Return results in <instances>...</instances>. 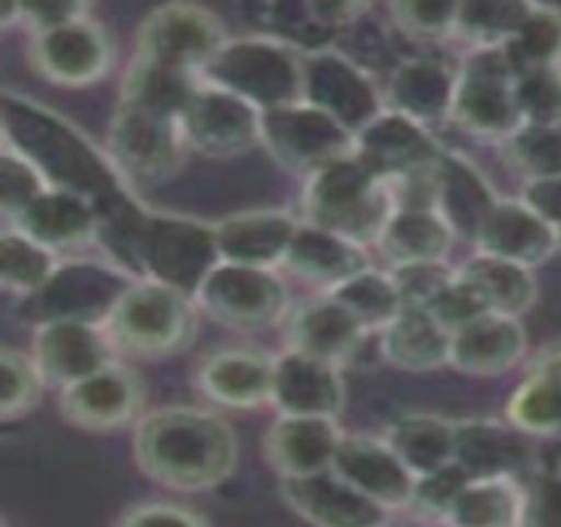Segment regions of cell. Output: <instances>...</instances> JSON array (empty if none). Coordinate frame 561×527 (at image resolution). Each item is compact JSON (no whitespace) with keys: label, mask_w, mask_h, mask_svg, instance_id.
Here are the masks:
<instances>
[{"label":"cell","mask_w":561,"mask_h":527,"mask_svg":"<svg viewBox=\"0 0 561 527\" xmlns=\"http://www.w3.org/2000/svg\"><path fill=\"white\" fill-rule=\"evenodd\" d=\"M451 333L422 306H403L380 333V354L407 373H430L451 362Z\"/></svg>","instance_id":"cell-33"},{"label":"cell","mask_w":561,"mask_h":527,"mask_svg":"<svg viewBox=\"0 0 561 527\" xmlns=\"http://www.w3.org/2000/svg\"><path fill=\"white\" fill-rule=\"evenodd\" d=\"M343 403L345 386L337 364L314 359L293 348L274 356L272 406L277 414L337 420Z\"/></svg>","instance_id":"cell-21"},{"label":"cell","mask_w":561,"mask_h":527,"mask_svg":"<svg viewBox=\"0 0 561 527\" xmlns=\"http://www.w3.org/2000/svg\"><path fill=\"white\" fill-rule=\"evenodd\" d=\"M403 306H422L427 309L438 298V293L456 277L446 262H420V264H398L390 270Z\"/></svg>","instance_id":"cell-51"},{"label":"cell","mask_w":561,"mask_h":527,"mask_svg":"<svg viewBox=\"0 0 561 527\" xmlns=\"http://www.w3.org/2000/svg\"><path fill=\"white\" fill-rule=\"evenodd\" d=\"M517 527H561V472L535 467L522 478V512Z\"/></svg>","instance_id":"cell-48"},{"label":"cell","mask_w":561,"mask_h":527,"mask_svg":"<svg viewBox=\"0 0 561 527\" xmlns=\"http://www.w3.org/2000/svg\"><path fill=\"white\" fill-rule=\"evenodd\" d=\"M198 386L206 399L227 409L272 406L274 356L245 348L219 351L201 364Z\"/></svg>","instance_id":"cell-28"},{"label":"cell","mask_w":561,"mask_h":527,"mask_svg":"<svg viewBox=\"0 0 561 527\" xmlns=\"http://www.w3.org/2000/svg\"><path fill=\"white\" fill-rule=\"evenodd\" d=\"M135 279L140 277L114 262H64L35 296L19 301V314L35 328L48 322L103 328Z\"/></svg>","instance_id":"cell-7"},{"label":"cell","mask_w":561,"mask_h":527,"mask_svg":"<svg viewBox=\"0 0 561 527\" xmlns=\"http://www.w3.org/2000/svg\"><path fill=\"white\" fill-rule=\"evenodd\" d=\"M48 386L32 354L3 348L0 351V420L14 422L27 416L41 401Z\"/></svg>","instance_id":"cell-45"},{"label":"cell","mask_w":561,"mask_h":527,"mask_svg":"<svg viewBox=\"0 0 561 527\" xmlns=\"http://www.w3.org/2000/svg\"><path fill=\"white\" fill-rule=\"evenodd\" d=\"M328 296L335 298L348 314H354V320L367 333H382L403 309V298L390 272H377L371 266L362 275L351 277L348 283L337 285Z\"/></svg>","instance_id":"cell-39"},{"label":"cell","mask_w":561,"mask_h":527,"mask_svg":"<svg viewBox=\"0 0 561 527\" xmlns=\"http://www.w3.org/2000/svg\"><path fill=\"white\" fill-rule=\"evenodd\" d=\"M356 156L377 177L396 182L433 169L440 161L443 148L425 125L385 108L356 135Z\"/></svg>","instance_id":"cell-18"},{"label":"cell","mask_w":561,"mask_h":527,"mask_svg":"<svg viewBox=\"0 0 561 527\" xmlns=\"http://www.w3.org/2000/svg\"><path fill=\"white\" fill-rule=\"evenodd\" d=\"M48 187L50 182L45 180L41 169L3 142V151H0V214H3V225H9L24 206H30Z\"/></svg>","instance_id":"cell-46"},{"label":"cell","mask_w":561,"mask_h":527,"mask_svg":"<svg viewBox=\"0 0 561 527\" xmlns=\"http://www.w3.org/2000/svg\"><path fill=\"white\" fill-rule=\"evenodd\" d=\"M454 240V230L435 208H396L377 240V249L393 262V266L446 262Z\"/></svg>","instance_id":"cell-34"},{"label":"cell","mask_w":561,"mask_h":527,"mask_svg":"<svg viewBox=\"0 0 561 527\" xmlns=\"http://www.w3.org/2000/svg\"><path fill=\"white\" fill-rule=\"evenodd\" d=\"M133 454L156 485L180 493L219 488L238 470V433L225 416L198 406H164L135 425Z\"/></svg>","instance_id":"cell-1"},{"label":"cell","mask_w":561,"mask_h":527,"mask_svg":"<svg viewBox=\"0 0 561 527\" xmlns=\"http://www.w3.org/2000/svg\"><path fill=\"white\" fill-rule=\"evenodd\" d=\"M61 266L56 251L45 249L43 243L24 236V232L3 227L0 238V285L3 290L14 293L19 301L35 296L37 290L56 275Z\"/></svg>","instance_id":"cell-40"},{"label":"cell","mask_w":561,"mask_h":527,"mask_svg":"<svg viewBox=\"0 0 561 527\" xmlns=\"http://www.w3.org/2000/svg\"><path fill=\"white\" fill-rule=\"evenodd\" d=\"M201 80L243 98L261 114L304 101V54L270 35L232 37Z\"/></svg>","instance_id":"cell-5"},{"label":"cell","mask_w":561,"mask_h":527,"mask_svg":"<svg viewBox=\"0 0 561 527\" xmlns=\"http://www.w3.org/2000/svg\"><path fill=\"white\" fill-rule=\"evenodd\" d=\"M504 153L527 182L561 177V125H522L504 140Z\"/></svg>","instance_id":"cell-43"},{"label":"cell","mask_w":561,"mask_h":527,"mask_svg":"<svg viewBox=\"0 0 561 527\" xmlns=\"http://www.w3.org/2000/svg\"><path fill=\"white\" fill-rule=\"evenodd\" d=\"M279 496L311 527H388L393 512L364 496L335 472L283 478Z\"/></svg>","instance_id":"cell-17"},{"label":"cell","mask_w":561,"mask_h":527,"mask_svg":"<svg viewBox=\"0 0 561 527\" xmlns=\"http://www.w3.org/2000/svg\"><path fill=\"white\" fill-rule=\"evenodd\" d=\"M114 527H211L204 514L174 501H142L129 506Z\"/></svg>","instance_id":"cell-53"},{"label":"cell","mask_w":561,"mask_h":527,"mask_svg":"<svg viewBox=\"0 0 561 527\" xmlns=\"http://www.w3.org/2000/svg\"><path fill=\"white\" fill-rule=\"evenodd\" d=\"M553 470H559V472H561V467H553Z\"/></svg>","instance_id":"cell-57"},{"label":"cell","mask_w":561,"mask_h":527,"mask_svg":"<svg viewBox=\"0 0 561 527\" xmlns=\"http://www.w3.org/2000/svg\"><path fill=\"white\" fill-rule=\"evenodd\" d=\"M32 69L58 88H90L101 82L114 64L108 32L88 14L32 35Z\"/></svg>","instance_id":"cell-14"},{"label":"cell","mask_w":561,"mask_h":527,"mask_svg":"<svg viewBox=\"0 0 561 527\" xmlns=\"http://www.w3.org/2000/svg\"><path fill=\"white\" fill-rule=\"evenodd\" d=\"M343 435L330 416L277 414L264 435V457L279 480L330 472Z\"/></svg>","instance_id":"cell-22"},{"label":"cell","mask_w":561,"mask_h":527,"mask_svg":"<svg viewBox=\"0 0 561 527\" xmlns=\"http://www.w3.org/2000/svg\"><path fill=\"white\" fill-rule=\"evenodd\" d=\"M530 375L546 377V380L561 386V341L551 343V346H546L538 356H535L530 364Z\"/></svg>","instance_id":"cell-55"},{"label":"cell","mask_w":561,"mask_h":527,"mask_svg":"<svg viewBox=\"0 0 561 527\" xmlns=\"http://www.w3.org/2000/svg\"><path fill=\"white\" fill-rule=\"evenodd\" d=\"M469 474L461 470L459 465H448L443 470L425 474V478H416V488H414V504L420 512L433 514V517L443 519L446 512L451 509V504L459 499V493L469 485Z\"/></svg>","instance_id":"cell-52"},{"label":"cell","mask_w":561,"mask_h":527,"mask_svg":"<svg viewBox=\"0 0 561 527\" xmlns=\"http://www.w3.org/2000/svg\"><path fill=\"white\" fill-rule=\"evenodd\" d=\"M3 527H9V525H3Z\"/></svg>","instance_id":"cell-58"},{"label":"cell","mask_w":561,"mask_h":527,"mask_svg":"<svg viewBox=\"0 0 561 527\" xmlns=\"http://www.w3.org/2000/svg\"><path fill=\"white\" fill-rule=\"evenodd\" d=\"M456 465L472 480L525 478L535 467V451L512 422H456Z\"/></svg>","instance_id":"cell-23"},{"label":"cell","mask_w":561,"mask_h":527,"mask_svg":"<svg viewBox=\"0 0 561 527\" xmlns=\"http://www.w3.org/2000/svg\"><path fill=\"white\" fill-rule=\"evenodd\" d=\"M283 266L304 283L330 293L337 285L348 283L351 277L367 272L369 256L367 249L354 243V240L335 236V232H328L301 219V227L293 238Z\"/></svg>","instance_id":"cell-30"},{"label":"cell","mask_w":561,"mask_h":527,"mask_svg":"<svg viewBox=\"0 0 561 527\" xmlns=\"http://www.w3.org/2000/svg\"><path fill=\"white\" fill-rule=\"evenodd\" d=\"M527 333L517 317L485 314L451 337V367L469 377H499L525 359Z\"/></svg>","instance_id":"cell-29"},{"label":"cell","mask_w":561,"mask_h":527,"mask_svg":"<svg viewBox=\"0 0 561 527\" xmlns=\"http://www.w3.org/2000/svg\"><path fill=\"white\" fill-rule=\"evenodd\" d=\"M522 478L469 480L443 523L448 527H517Z\"/></svg>","instance_id":"cell-38"},{"label":"cell","mask_w":561,"mask_h":527,"mask_svg":"<svg viewBox=\"0 0 561 527\" xmlns=\"http://www.w3.org/2000/svg\"><path fill=\"white\" fill-rule=\"evenodd\" d=\"M459 275L482 293L493 314L517 317L519 320L538 301V279H535L533 270L506 262V259H495L478 251L461 264Z\"/></svg>","instance_id":"cell-36"},{"label":"cell","mask_w":561,"mask_h":527,"mask_svg":"<svg viewBox=\"0 0 561 527\" xmlns=\"http://www.w3.org/2000/svg\"><path fill=\"white\" fill-rule=\"evenodd\" d=\"M499 195L465 156L443 151L438 164V214L456 238L478 240L482 225L499 206Z\"/></svg>","instance_id":"cell-32"},{"label":"cell","mask_w":561,"mask_h":527,"mask_svg":"<svg viewBox=\"0 0 561 527\" xmlns=\"http://www.w3.org/2000/svg\"><path fill=\"white\" fill-rule=\"evenodd\" d=\"M106 153L129 187H151L174 177L191 148L178 119H164L119 101L111 116Z\"/></svg>","instance_id":"cell-8"},{"label":"cell","mask_w":561,"mask_h":527,"mask_svg":"<svg viewBox=\"0 0 561 527\" xmlns=\"http://www.w3.org/2000/svg\"><path fill=\"white\" fill-rule=\"evenodd\" d=\"M214 227H217L221 262L277 270L288 256L301 219L283 208H259V211L232 214Z\"/></svg>","instance_id":"cell-24"},{"label":"cell","mask_w":561,"mask_h":527,"mask_svg":"<svg viewBox=\"0 0 561 527\" xmlns=\"http://www.w3.org/2000/svg\"><path fill=\"white\" fill-rule=\"evenodd\" d=\"M559 232V251H561V230H557Z\"/></svg>","instance_id":"cell-56"},{"label":"cell","mask_w":561,"mask_h":527,"mask_svg":"<svg viewBox=\"0 0 561 527\" xmlns=\"http://www.w3.org/2000/svg\"><path fill=\"white\" fill-rule=\"evenodd\" d=\"M201 82H204L201 77L185 75V71L133 58L129 69L124 71L119 101L148 114L180 122Z\"/></svg>","instance_id":"cell-37"},{"label":"cell","mask_w":561,"mask_h":527,"mask_svg":"<svg viewBox=\"0 0 561 527\" xmlns=\"http://www.w3.org/2000/svg\"><path fill=\"white\" fill-rule=\"evenodd\" d=\"M261 146L279 167L311 180L335 161L356 153V135L328 112L298 101L261 114Z\"/></svg>","instance_id":"cell-9"},{"label":"cell","mask_w":561,"mask_h":527,"mask_svg":"<svg viewBox=\"0 0 561 527\" xmlns=\"http://www.w3.org/2000/svg\"><path fill=\"white\" fill-rule=\"evenodd\" d=\"M454 95L456 75L446 64L433 58H411L393 69L385 106L430 127L440 119H451Z\"/></svg>","instance_id":"cell-31"},{"label":"cell","mask_w":561,"mask_h":527,"mask_svg":"<svg viewBox=\"0 0 561 527\" xmlns=\"http://www.w3.org/2000/svg\"><path fill=\"white\" fill-rule=\"evenodd\" d=\"M533 3L514 0H485V3H459L456 35H461L474 48H504L525 24Z\"/></svg>","instance_id":"cell-42"},{"label":"cell","mask_w":561,"mask_h":527,"mask_svg":"<svg viewBox=\"0 0 561 527\" xmlns=\"http://www.w3.org/2000/svg\"><path fill=\"white\" fill-rule=\"evenodd\" d=\"M198 311L234 330H264L288 320L290 290L277 270L221 262L195 293Z\"/></svg>","instance_id":"cell-12"},{"label":"cell","mask_w":561,"mask_h":527,"mask_svg":"<svg viewBox=\"0 0 561 527\" xmlns=\"http://www.w3.org/2000/svg\"><path fill=\"white\" fill-rule=\"evenodd\" d=\"M191 153L234 159L261 142V112L217 84L201 82L180 119Z\"/></svg>","instance_id":"cell-15"},{"label":"cell","mask_w":561,"mask_h":527,"mask_svg":"<svg viewBox=\"0 0 561 527\" xmlns=\"http://www.w3.org/2000/svg\"><path fill=\"white\" fill-rule=\"evenodd\" d=\"M332 472L354 485L364 496L388 506L390 512L414 504V472L398 459L385 438L371 435H343Z\"/></svg>","instance_id":"cell-20"},{"label":"cell","mask_w":561,"mask_h":527,"mask_svg":"<svg viewBox=\"0 0 561 527\" xmlns=\"http://www.w3.org/2000/svg\"><path fill=\"white\" fill-rule=\"evenodd\" d=\"M396 27L414 41H443L456 35L459 3H440V0H407L390 5Z\"/></svg>","instance_id":"cell-49"},{"label":"cell","mask_w":561,"mask_h":527,"mask_svg":"<svg viewBox=\"0 0 561 527\" xmlns=\"http://www.w3.org/2000/svg\"><path fill=\"white\" fill-rule=\"evenodd\" d=\"M480 253L506 259L535 270L559 251V232L540 219L525 201H499L482 225L478 240Z\"/></svg>","instance_id":"cell-27"},{"label":"cell","mask_w":561,"mask_h":527,"mask_svg":"<svg viewBox=\"0 0 561 527\" xmlns=\"http://www.w3.org/2000/svg\"><path fill=\"white\" fill-rule=\"evenodd\" d=\"M285 333H288V348L337 367L354 359L369 335L354 320V314H348L328 293L293 306L285 320Z\"/></svg>","instance_id":"cell-26"},{"label":"cell","mask_w":561,"mask_h":527,"mask_svg":"<svg viewBox=\"0 0 561 527\" xmlns=\"http://www.w3.org/2000/svg\"><path fill=\"white\" fill-rule=\"evenodd\" d=\"M512 64L504 48H474L456 75L451 119L465 133L488 140H506L525 125L514 95Z\"/></svg>","instance_id":"cell-10"},{"label":"cell","mask_w":561,"mask_h":527,"mask_svg":"<svg viewBox=\"0 0 561 527\" xmlns=\"http://www.w3.org/2000/svg\"><path fill=\"white\" fill-rule=\"evenodd\" d=\"M388 446L398 459L425 478L456 461V422L438 414H407L398 416L385 433Z\"/></svg>","instance_id":"cell-35"},{"label":"cell","mask_w":561,"mask_h":527,"mask_svg":"<svg viewBox=\"0 0 561 527\" xmlns=\"http://www.w3.org/2000/svg\"><path fill=\"white\" fill-rule=\"evenodd\" d=\"M514 75L561 67V11L551 5H533L517 35L504 45Z\"/></svg>","instance_id":"cell-41"},{"label":"cell","mask_w":561,"mask_h":527,"mask_svg":"<svg viewBox=\"0 0 561 527\" xmlns=\"http://www.w3.org/2000/svg\"><path fill=\"white\" fill-rule=\"evenodd\" d=\"M393 214L396 195L390 182L377 177L356 153L306 180L304 222L354 240L364 249L377 245Z\"/></svg>","instance_id":"cell-3"},{"label":"cell","mask_w":561,"mask_h":527,"mask_svg":"<svg viewBox=\"0 0 561 527\" xmlns=\"http://www.w3.org/2000/svg\"><path fill=\"white\" fill-rule=\"evenodd\" d=\"M522 201L540 219H546L553 230H561V177L527 182L525 191H522Z\"/></svg>","instance_id":"cell-54"},{"label":"cell","mask_w":561,"mask_h":527,"mask_svg":"<svg viewBox=\"0 0 561 527\" xmlns=\"http://www.w3.org/2000/svg\"><path fill=\"white\" fill-rule=\"evenodd\" d=\"M427 311L451 335L459 333V330H465L467 324L478 322L480 317L493 314V311L488 309L482 293L474 288L469 279L461 277L459 270H456V277L451 279V283H448L446 288L438 293V298L427 306Z\"/></svg>","instance_id":"cell-50"},{"label":"cell","mask_w":561,"mask_h":527,"mask_svg":"<svg viewBox=\"0 0 561 527\" xmlns=\"http://www.w3.org/2000/svg\"><path fill=\"white\" fill-rule=\"evenodd\" d=\"M3 227L24 232L27 238L43 243L45 249L61 253L98 240L101 219H98V208L90 198L61 191V187H48Z\"/></svg>","instance_id":"cell-25"},{"label":"cell","mask_w":561,"mask_h":527,"mask_svg":"<svg viewBox=\"0 0 561 527\" xmlns=\"http://www.w3.org/2000/svg\"><path fill=\"white\" fill-rule=\"evenodd\" d=\"M227 41L225 24L214 11L195 3H169L142 19L135 58L204 77Z\"/></svg>","instance_id":"cell-11"},{"label":"cell","mask_w":561,"mask_h":527,"mask_svg":"<svg viewBox=\"0 0 561 527\" xmlns=\"http://www.w3.org/2000/svg\"><path fill=\"white\" fill-rule=\"evenodd\" d=\"M146 403L140 375L114 362L101 373L58 390V412L69 425L88 433H114L137 425Z\"/></svg>","instance_id":"cell-16"},{"label":"cell","mask_w":561,"mask_h":527,"mask_svg":"<svg viewBox=\"0 0 561 527\" xmlns=\"http://www.w3.org/2000/svg\"><path fill=\"white\" fill-rule=\"evenodd\" d=\"M3 142L41 169L50 187L80 193L93 204L129 191L106 151L64 116L24 95H3Z\"/></svg>","instance_id":"cell-2"},{"label":"cell","mask_w":561,"mask_h":527,"mask_svg":"<svg viewBox=\"0 0 561 527\" xmlns=\"http://www.w3.org/2000/svg\"><path fill=\"white\" fill-rule=\"evenodd\" d=\"M116 351L106 330L84 322H48L35 328L32 359L48 386L58 390L75 386L84 377L114 364Z\"/></svg>","instance_id":"cell-19"},{"label":"cell","mask_w":561,"mask_h":527,"mask_svg":"<svg viewBox=\"0 0 561 527\" xmlns=\"http://www.w3.org/2000/svg\"><path fill=\"white\" fill-rule=\"evenodd\" d=\"M116 354L129 359H172L193 346L198 303L185 293L153 279H135L103 324Z\"/></svg>","instance_id":"cell-4"},{"label":"cell","mask_w":561,"mask_h":527,"mask_svg":"<svg viewBox=\"0 0 561 527\" xmlns=\"http://www.w3.org/2000/svg\"><path fill=\"white\" fill-rule=\"evenodd\" d=\"M221 264L217 227L178 214L148 211L135 245L137 277L195 298L204 279Z\"/></svg>","instance_id":"cell-6"},{"label":"cell","mask_w":561,"mask_h":527,"mask_svg":"<svg viewBox=\"0 0 561 527\" xmlns=\"http://www.w3.org/2000/svg\"><path fill=\"white\" fill-rule=\"evenodd\" d=\"M506 420L527 438L561 433V386L546 377L527 375L508 401Z\"/></svg>","instance_id":"cell-44"},{"label":"cell","mask_w":561,"mask_h":527,"mask_svg":"<svg viewBox=\"0 0 561 527\" xmlns=\"http://www.w3.org/2000/svg\"><path fill=\"white\" fill-rule=\"evenodd\" d=\"M514 95L525 125H561V67L517 77Z\"/></svg>","instance_id":"cell-47"},{"label":"cell","mask_w":561,"mask_h":527,"mask_svg":"<svg viewBox=\"0 0 561 527\" xmlns=\"http://www.w3.org/2000/svg\"><path fill=\"white\" fill-rule=\"evenodd\" d=\"M304 101L328 112L354 135L388 108L369 71L335 48L304 56Z\"/></svg>","instance_id":"cell-13"}]
</instances>
